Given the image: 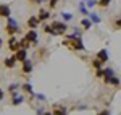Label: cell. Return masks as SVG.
<instances>
[{
    "label": "cell",
    "mask_w": 121,
    "mask_h": 115,
    "mask_svg": "<svg viewBox=\"0 0 121 115\" xmlns=\"http://www.w3.org/2000/svg\"><path fill=\"white\" fill-rule=\"evenodd\" d=\"M110 3H112V0H99V7H102V8H107Z\"/></svg>",
    "instance_id": "obj_22"
},
{
    "label": "cell",
    "mask_w": 121,
    "mask_h": 115,
    "mask_svg": "<svg viewBox=\"0 0 121 115\" xmlns=\"http://www.w3.org/2000/svg\"><path fill=\"white\" fill-rule=\"evenodd\" d=\"M3 97H5V94H3V91H2V89H0V101H2V99H3Z\"/></svg>",
    "instance_id": "obj_32"
},
{
    "label": "cell",
    "mask_w": 121,
    "mask_h": 115,
    "mask_svg": "<svg viewBox=\"0 0 121 115\" xmlns=\"http://www.w3.org/2000/svg\"><path fill=\"white\" fill-rule=\"evenodd\" d=\"M113 28L115 29H121V16H118V18L113 21Z\"/></svg>",
    "instance_id": "obj_23"
},
{
    "label": "cell",
    "mask_w": 121,
    "mask_h": 115,
    "mask_svg": "<svg viewBox=\"0 0 121 115\" xmlns=\"http://www.w3.org/2000/svg\"><path fill=\"white\" fill-rule=\"evenodd\" d=\"M102 67H103V63L99 60V58H94L92 60V68L97 71V70H102Z\"/></svg>",
    "instance_id": "obj_19"
},
{
    "label": "cell",
    "mask_w": 121,
    "mask_h": 115,
    "mask_svg": "<svg viewBox=\"0 0 121 115\" xmlns=\"http://www.w3.org/2000/svg\"><path fill=\"white\" fill-rule=\"evenodd\" d=\"M52 28L56 32V36H61V34H65L66 31H68V26H66L65 21H56V19L52 23Z\"/></svg>",
    "instance_id": "obj_2"
},
{
    "label": "cell",
    "mask_w": 121,
    "mask_h": 115,
    "mask_svg": "<svg viewBox=\"0 0 121 115\" xmlns=\"http://www.w3.org/2000/svg\"><path fill=\"white\" fill-rule=\"evenodd\" d=\"M44 114H45V112H44V109H42V107L37 109V115H44Z\"/></svg>",
    "instance_id": "obj_31"
},
{
    "label": "cell",
    "mask_w": 121,
    "mask_h": 115,
    "mask_svg": "<svg viewBox=\"0 0 121 115\" xmlns=\"http://www.w3.org/2000/svg\"><path fill=\"white\" fill-rule=\"evenodd\" d=\"M21 91H23L24 94H28L31 99L36 96V94H34V89H32V84H31V83H24V84H21Z\"/></svg>",
    "instance_id": "obj_7"
},
{
    "label": "cell",
    "mask_w": 121,
    "mask_h": 115,
    "mask_svg": "<svg viewBox=\"0 0 121 115\" xmlns=\"http://www.w3.org/2000/svg\"><path fill=\"white\" fill-rule=\"evenodd\" d=\"M81 28H82L84 31H89V29L92 28V21L87 19V18H82L81 19Z\"/></svg>",
    "instance_id": "obj_17"
},
{
    "label": "cell",
    "mask_w": 121,
    "mask_h": 115,
    "mask_svg": "<svg viewBox=\"0 0 121 115\" xmlns=\"http://www.w3.org/2000/svg\"><path fill=\"white\" fill-rule=\"evenodd\" d=\"M5 31H7V34H10V36H15L16 32L19 31V26H18V23L15 21V19L10 16L8 18V23H7V28H5Z\"/></svg>",
    "instance_id": "obj_3"
},
{
    "label": "cell",
    "mask_w": 121,
    "mask_h": 115,
    "mask_svg": "<svg viewBox=\"0 0 121 115\" xmlns=\"http://www.w3.org/2000/svg\"><path fill=\"white\" fill-rule=\"evenodd\" d=\"M95 76L97 78H103V70H97V71H95Z\"/></svg>",
    "instance_id": "obj_28"
},
{
    "label": "cell",
    "mask_w": 121,
    "mask_h": 115,
    "mask_svg": "<svg viewBox=\"0 0 121 115\" xmlns=\"http://www.w3.org/2000/svg\"><path fill=\"white\" fill-rule=\"evenodd\" d=\"M97 115H110V112L108 110H102V112H99Z\"/></svg>",
    "instance_id": "obj_30"
},
{
    "label": "cell",
    "mask_w": 121,
    "mask_h": 115,
    "mask_svg": "<svg viewBox=\"0 0 121 115\" xmlns=\"http://www.w3.org/2000/svg\"><path fill=\"white\" fill-rule=\"evenodd\" d=\"M16 63H18V60L15 58V55H13V57H7L5 60H3V65H5L7 68H15Z\"/></svg>",
    "instance_id": "obj_11"
},
{
    "label": "cell",
    "mask_w": 121,
    "mask_h": 115,
    "mask_svg": "<svg viewBox=\"0 0 121 115\" xmlns=\"http://www.w3.org/2000/svg\"><path fill=\"white\" fill-rule=\"evenodd\" d=\"M89 16H91V21H92V23H95V24H99V23L102 21V19H100V16H99V15H95V13H89Z\"/></svg>",
    "instance_id": "obj_20"
},
{
    "label": "cell",
    "mask_w": 121,
    "mask_h": 115,
    "mask_svg": "<svg viewBox=\"0 0 121 115\" xmlns=\"http://www.w3.org/2000/svg\"><path fill=\"white\" fill-rule=\"evenodd\" d=\"M36 97H37L39 101H45V96H44V94H37Z\"/></svg>",
    "instance_id": "obj_29"
},
{
    "label": "cell",
    "mask_w": 121,
    "mask_h": 115,
    "mask_svg": "<svg viewBox=\"0 0 121 115\" xmlns=\"http://www.w3.org/2000/svg\"><path fill=\"white\" fill-rule=\"evenodd\" d=\"M58 2H60V0H48V7H50V8H55Z\"/></svg>",
    "instance_id": "obj_27"
},
{
    "label": "cell",
    "mask_w": 121,
    "mask_h": 115,
    "mask_svg": "<svg viewBox=\"0 0 121 115\" xmlns=\"http://www.w3.org/2000/svg\"><path fill=\"white\" fill-rule=\"evenodd\" d=\"M44 115H53V112H45Z\"/></svg>",
    "instance_id": "obj_33"
},
{
    "label": "cell",
    "mask_w": 121,
    "mask_h": 115,
    "mask_svg": "<svg viewBox=\"0 0 121 115\" xmlns=\"http://www.w3.org/2000/svg\"><path fill=\"white\" fill-rule=\"evenodd\" d=\"M63 46L68 47L69 50H74V52H81V50L84 52V50H86L81 36H76V34H69V36H66V39L63 41Z\"/></svg>",
    "instance_id": "obj_1"
},
{
    "label": "cell",
    "mask_w": 121,
    "mask_h": 115,
    "mask_svg": "<svg viewBox=\"0 0 121 115\" xmlns=\"http://www.w3.org/2000/svg\"><path fill=\"white\" fill-rule=\"evenodd\" d=\"M103 81H105V84H110V86H120V78L115 76V75H112V76H107L103 78Z\"/></svg>",
    "instance_id": "obj_8"
},
{
    "label": "cell",
    "mask_w": 121,
    "mask_h": 115,
    "mask_svg": "<svg viewBox=\"0 0 121 115\" xmlns=\"http://www.w3.org/2000/svg\"><path fill=\"white\" fill-rule=\"evenodd\" d=\"M61 16H63V19H65V21H71V19H73V15H71V13H66V11H63V13H61Z\"/></svg>",
    "instance_id": "obj_25"
},
{
    "label": "cell",
    "mask_w": 121,
    "mask_h": 115,
    "mask_svg": "<svg viewBox=\"0 0 121 115\" xmlns=\"http://www.w3.org/2000/svg\"><path fill=\"white\" fill-rule=\"evenodd\" d=\"M95 58H99L102 63H107V62H108V50H105V49L99 50V52H97V55H95Z\"/></svg>",
    "instance_id": "obj_10"
},
{
    "label": "cell",
    "mask_w": 121,
    "mask_h": 115,
    "mask_svg": "<svg viewBox=\"0 0 121 115\" xmlns=\"http://www.w3.org/2000/svg\"><path fill=\"white\" fill-rule=\"evenodd\" d=\"M2 46H3V41H2V39H0V47H2Z\"/></svg>",
    "instance_id": "obj_34"
},
{
    "label": "cell",
    "mask_w": 121,
    "mask_h": 115,
    "mask_svg": "<svg viewBox=\"0 0 121 115\" xmlns=\"http://www.w3.org/2000/svg\"><path fill=\"white\" fill-rule=\"evenodd\" d=\"M10 15H11L10 7H8V5H5V3H2V5H0V16H3V18H10Z\"/></svg>",
    "instance_id": "obj_13"
},
{
    "label": "cell",
    "mask_w": 121,
    "mask_h": 115,
    "mask_svg": "<svg viewBox=\"0 0 121 115\" xmlns=\"http://www.w3.org/2000/svg\"><path fill=\"white\" fill-rule=\"evenodd\" d=\"M39 24H40V21H39L37 16H31V18L28 19V28L29 29H36Z\"/></svg>",
    "instance_id": "obj_14"
},
{
    "label": "cell",
    "mask_w": 121,
    "mask_h": 115,
    "mask_svg": "<svg viewBox=\"0 0 121 115\" xmlns=\"http://www.w3.org/2000/svg\"><path fill=\"white\" fill-rule=\"evenodd\" d=\"M53 115H68V110H66V107L63 106H53Z\"/></svg>",
    "instance_id": "obj_15"
},
{
    "label": "cell",
    "mask_w": 121,
    "mask_h": 115,
    "mask_svg": "<svg viewBox=\"0 0 121 115\" xmlns=\"http://www.w3.org/2000/svg\"><path fill=\"white\" fill-rule=\"evenodd\" d=\"M95 5H99V0H89V2H87V7H89V8H94Z\"/></svg>",
    "instance_id": "obj_26"
},
{
    "label": "cell",
    "mask_w": 121,
    "mask_h": 115,
    "mask_svg": "<svg viewBox=\"0 0 121 115\" xmlns=\"http://www.w3.org/2000/svg\"><path fill=\"white\" fill-rule=\"evenodd\" d=\"M24 39L28 42H31L32 46H37V32H36V29H29L26 32V36H24Z\"/></svg>",
    "instance_id": "obj_4"
},
{
    "label": "cell",
    "mask_w": 121,
    "mask_h": 115,
    "mask_svg": "<svg viewBox=\"0 0 121 115\" xmlns=\"http://www.w3.org/2000/svg\"><path fill=\"white\" fill-rule=\"evenodd\" d=\"M44 31H45L47 34H50V36H56V32L53 31V28H52V24H47V23H44Z\"/></svg>",
    "instance_id": "obj_18"
},
{
    "label": "cell",
    "mask_w": 121,
    "mask_h": 115,
    "mask_svg": "<svg viewBox=\"0 0 121 115\" xmlns=\"http://www.w3.org/2000/svg\"><path fill=\"white\" fill-rule=\"evenodd\" d=\"M15 58L23 63V62L28 58V49H18V50L15 52Z\"/></svg>",
    "instance_id": "obj_6"
},
{
    "label": "cell",
    "mask_w": 121,
    "mask_h": 115,
    "mask_svg": "<svg viewBox=\"0 0 121 115\" xmlns=\"http://www.w3.org/2000/svg\"><path fill=\"white\" fill-rule=\"evenodd\" d=\"M8 49L11 50V52H16L18 49H21L19 41L16 39V36H10V39H8Z\"/></svg>",
    "instance_id": "obj_5"
},
{
    "label": "cell",
    "mask_w": 121,
    "mask_h": 115,
    "mask_svg": "<svg viewBox=\"0 0 121 115\" xmlns=\"http://www.w3.org/2000/svg\"><path fill=\"white\" fill-rule=\"evenodd\" d=\"M32 68H34V67H32V62L26 58V60L23 62V67H21V71H23L24 75H29V73L32 71Z\"/></svg>",
    "instance_id": "obj_9"
},
{
    "label": "cell",
    "mask_w": 121,
    "mask_h": 115,
    "mask_svg": "<svg viewBox=\"0 0 121 115\" xmlns=\"http://www.w3.org/2000/svg\"><path fill=\"white\" fill-rule=\"evenodd\" d=\"M18 87H21V86H18V83H13V84H10V87H8V91L11 92V94H15L16 92V89Z\"/></svg>",
    "instance_id": "obj_24"
},
{
    "label": "cell",
    "mask_w": 121,
    "mask_h": 115,
    "mask_svg": "<svg viewBox=\"0 0 121 115\" xmlns=\"http://www.w3.org/2000/svg\"><path fill=\"white\" fill-rule=\"evenodd\" d=\"M84 2H89V0H84Z\"/></svg>",
    "instance_id": "obj_35"
},
{
    "label": "cell",
    "mask_w": 121,
    "mask_h": 115,
    "mask_svg": "<svg viewBox=\"0 0 121 115\" xmlns=\"http://www.w3.org/2000/svg\"><path fill=\"white\" fill-rule=\"evenodd\" d=\"M79 11H81V13H82L84 16H86V15H89V10H87V7H86V5H84L82 2H81V3H79Z\"/></svg>",
    "instance_id": "obj_21"
},
{
    "label": "cell",
    "mask_w": 121,
    "mask_h": 115,
    "mask_svg": "<svg viewBox=\"0 0 121 115\" xmlns=\"http://www.w3.org/2000/svg\"><path fill=\"white\" fill-rule=\"evenodd\" d=\"M11 104L13 106H19V104H23V101H24V97L21 96V94H18V92H15V94H11Z\"/></svg>",
    "instance_id": "obj_16"
},
{
    "label": "cell",
    "mask_w": 121,
    "mask_h": 115,
    "mask_svg": "<svg viewBox=\"0 0 121 115\" xmlns=\"http://www.w3.org/2000/svg\"><path fill=\"white\" fill-rule=\"evenodd\" d=\"M37 18H39L40 23H42V21H47V19L50 18V11H48V10L40 8V10H39V13H37Z\"/></svg>",
    "instance_id": "obj_12"
}]
</instances>
